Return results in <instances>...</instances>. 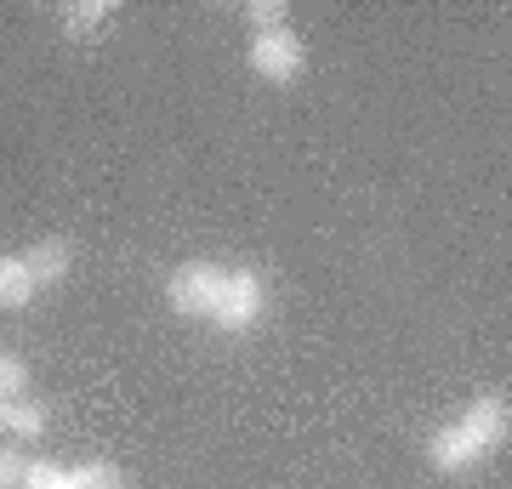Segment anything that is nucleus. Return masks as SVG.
Here are the masks:
<instances>
[{"instance_id":"nucleus-12","label":"nucleus","mask_w":512,"mask_h":489,"mask_svg":"<svg viewBox=\"0 0 512 489\" xmlns=\"http://www.w3.org/2000/svg\"><path fill=\"white\" fill-rule=\"evenodd\" d=\"M23 467H29V455L12 450V444H0V489H18L23 484Z\"/></svg>"},{"instance_id":"nucleus-6","label":"nucleus","mask_w":512,"mask_h":489,"mask_svg":"<svg viewBox=\"0 0 512 489\" xmlns=\"http://www.w3.org/2000/svg\"><path fill=\"white\" fill-rule=\"evenodd\" d=\"M109 18H114V0H69V6L57 12V23H63L69 40H97L109 29Z\"/></svg>"},{"instance_id":"nucleus-5","label":"nucleus","mask_w":512,"mask_h":489,"mask_svg":"<svg viewBox=\"0 0 512 489\" xmlns=\"http://www.w3.org/2000/svg\"><path fill=\"white\" fill-rule=\"evenodd\" d=\"M23 262H29V273H35V285L46 290V285H63L69 279V268H74V239H63V234H52V239H35L29 251H18Z\"/></svg>"},{"instance_id":"nucleus-2","label":"nucleus","mask_w":512,"mask_h":489,"mask_svg":"<svg viewBox=\"0 0 512 489\" xmlns=\"http://www.w3.org/2000/svg\"><path fill=\"white\" fill-rule=\"evenodd\" d=\"M245 63H251V74H256V80H268V86H296V80H302V69H308V46H302V35L285 23V29L251 35Z\"/></svg>"},{"instance_id":"nucleus-10","label":"nucleus","mask_w":512,"mask_h":489,"mask_svg":"<svg viewBox=\"0 0 512 489\" xmlns=\"http://www.w3.org/2000/svg\"><path fill=\"white\" fill-rule=\"evenodd\" d=\"M23 393H29V364L12 347H0V399H23Z\"/></svg>"},{"instance_id":"nucleus-8","label":"nucleus","mask_w":512,"mask_h":489,"mask_svg":"<svg viewBox=\"0 0 512 489\" xmlns=\"http://www.w3.org/2000/svg\"><path fill=\"white\" fill-rule=\"evenodd\" d=\"M46 433V404L35 399H0V438H40Z\"/></svg>"},{"instance_id":"nucleus-7","label":"nucleus","mask_w":512,"mask_h":489,"mask_svg":"<svg viewBox=\"0 0 512 489\" xmlns=\"http://www.w3.org/2000/svg\"><path fill=\"white\" fill-rule=\"evenodd\" d=\"M35 296H40V285H35V273H29V262H23L18 251H12V256H0V313L29 308Z\"/></svg>"},{"instance_id":"nucleus-9","label":"nucleus","mask_w":512,"mask_h":489,"mask_svg":"<svg viewBox=\"0 0 512 489\" xmlns=\"http://www.w3.org/2000/svg\"><path fill=\"white\" fill-rule=\"evenodd\" d=\"M69 489H126V472L114 461H80L69 467Z\"/></svg>"},{"instance_id":"nucleus-4","label":"nucleus","mask_w":512,"mask_h":489,"mask_svg":"<svg viewBox=\"0 0 512 489\" xmlns=\"http://www.w3.org/2000/svg\"><path fill=\"white\" fill-rule=\"evenodd\" d=\"M222 285H228V268L222 262H183V268L171 273V285H165V302L183 313V319H205L211 325V313L222 302Z\"/></svg>"},{"instance_id":"nucleus-11","label":"nucleus","mask_w":512,"mask_h":489,"mask_svg":"<svg viewBox=\"0 0 512 489\" xmlns=\"http://www.w3.org/2000/svg\"><path fill=\"white\" fill-rule=\"evenodd\" d=\"M245 23H251L256 35H268V29H285L291 12H285V0H251V6H245Z\"/></svg>"},{"instance_id":"nucleus-1","label":"nucleus","mask_w":512,"mask_h":489,"mask_svg":"<svg viewBox=\"0 0 512 489\" xmlns=\"http://www.w3.org/2000/svg\"><path fill=\"white\" fill-rule=\"evenodd\" d=\"M507 427H512L507 393H478L450 427H439V433L427 438V461H433V472H444V478H461V472H473V467H484V461L501 455Z\"/></svg>"},{"instance_id":"nucleus-3","label":"nucleus","mask_w":512,"mask_h":489,"mask_svg":"<svg viewBox=\"0 0 512 489\" xmlns=\"http://www.w3.org/2000/svg\"><path fill=\"white\" fill-rule=\"evenodd\" d=\"M262 313H268V285H262V273L256 268H228V285H222V302L211 313V325L222 336H245V330L262 325Z\"/></svg>"}]
</instances>
